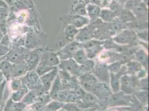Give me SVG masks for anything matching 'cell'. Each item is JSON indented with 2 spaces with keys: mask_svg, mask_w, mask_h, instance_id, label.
Wrapping results in <instances>:
<instances>
[{
  "mask_svg": "<svg viewBox=\"0 0 149 111\" xmlns=\"http://www.w3.org/2000/svg\"><path fill=\"white\" fill-rule=\"evenodd\" d=\"M75 31L76 30L72 26H69L68 27V29L66 31V34L68 35V37H71V38L72 39V38L74 37V36L75 35Z\"/></svg>",
  "mask_w": 149,
  "mask_h": 111,
  "instance_id": "6da1fadb",
  "label": "cell"
},
{
  "mask_svg": "<svg viewBox=\"0 0 149 111\" xmlns=\"http://www.w3.org/2000/svg\"><path fill=\"white\" fill-rule=\"evenodd\" d=\"M84 56L85 55H84L82 51L77 52L76 53V60H77V61H80V62H83L84 61Z\"/></svg>",
  "mask_w": 149,
  "mask_h": 111,
  "instance_id": "7a4b0ae2",
  "label": "cell"
}]
</instances>
